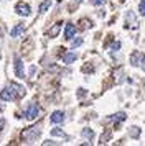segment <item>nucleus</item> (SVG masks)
I'll return each instance as SVG.
<instances>
[{
  "label": "nucleus",
  "mask_w": 145,
  "mask_h": 146,
  "mask_svg": "<svg viewBox=\"0 0 145 146\" xmlns=\"http://www.w3.org/2000/svg\"><path fill=\"white\" fill-rule=\"evenodd\" d=\"M40 131H41V125H35V126H30V128H26L21 131V139L23 141H33V139H36L40 136Z\"/></svg>",
  "instance_id": "1"
},
{
  "label": "nucleus",
  "mask_w": 145,
  "mask_h": 146,
  "mask_svg": "<svg viewBox=\"0 0 145 146\" xmlns=\"http://www.w3.org/2000/svg\"><path fill=\"white\" fill-rule=\"evenodd\" d=\"M130 64L134 67H142L145 71V54L140 53V51H135V53H132L130 56Z\"/></svg>",
  "instance_id": "2"
},
{
  "label": "nucleus",
  "mask_w": 145,
  "mask_h": 146,
  "mask_svg": "<svg viewBox=\"0 0 145 146\" xmlns=\"http://www.w3.org/2000/svg\"><path fill=\"white\" fill-rule=\"evenodd\" d=\"M40 115V107L36 104H30L26 107V110L23 112V118L25 120H35Z\"/></svg>",
  "instance_id": "3"
},
{
  "label": "nucleus",
  "mask_w": 145,
  "mask_h": 146,
  "mask_svg": "<svg viewBox=\"0 0 145 146\" xmlns=\"http://www.w3.org/2000/svg\"><path fill=\"white\" fill-rule=\"evenodd\" d=\"M13 71L18 79H25V67H23V61L20 58H15V61H13Z\"/></svg>",
  "instance_id": "4"
},
{
  "label": "nucleus",
  "mask_w": 145,
  "mask_h": 146,
  "mask_svg": "<svg viewBox=\"0 0 145 146\" xmlns=\"http://www.w3.org/2000/svg\"><path fill=\"white\" fill-rule=\"evenodd\" d=\"M15 12H17V15H20V17H28L30 12H32V8H30V5L25 3V2H18V3L15 5Z\"/></svg>",
  "instance_id": "5"
},
{
  "label": "nucleus",
  "mask_w": 145,
  "mask_h": 146,
  "mask_svg": "<svg viewBox=\"0 0 145 146\" xmlns=\"http://www.w3.org/2000/svg\"><path fill=\"white\" fill-rule=\"evenodd\" d=\"M15 99V94H13V89L12 86H8L7 89H3L2 92H0V100H3V102H10V100Z\"/></svg>",
  "instance_id": "6"
},
{
  "label": "nucleus",
  "mask_w": 145,
  "mask_h": 146,
  "mask_svg": "<svg viewBox=\"0 0 145 146\" xmlns=\"http://www.w3.org/2000/svg\"><path fill=\"white\" fill-rule=\"evenodd\" d=\"M64 112H61V110H56V112L51 113V117H50V120H51V123H54V125H59V123H63L64 121Z\"/></svg>",
  "instance_id": "7"
},
{
  "label": "nucleus",
  "mask_w": 145,
  "mask_h": 146,
  "mask_svg": "<svg viewBox=\"0 0 145 146\" xmlns=\"http://www.w3.org/2000/svg\"><path fill=\"white\" fill-rule=\"evenodd\" d=\"M74 36H76V27H74L72 23H68L64 27V40L71 41Z\"/></svg>",
  "instance_id": "8"
},
{
  "label": "nucleus",
  "mask_w": 145,
  "mask_h": 146,
  "mask_svg": "<svg viewBox=\"0 0 145 146\" xmlns=\"http://www.w3.org/2000/svg\"><path fill=\"white\" fill-rule=\"evenodd\" d=\"M125 27L127 28H137L138 27V21L137 18H135V15L132 13V12H127V15H125Z\"/></svg>",
  "instance_id": "9"
},
{
  "label": "nucleus",
  "mask_w": 145,
  "mask_h": 146,
  "mask_svg": "<svg viewBox=\"0 0 145 146\" xmlns=\"http://www.w3.org/2000/svg\"><path fill=\"white\" fill-rule=\"evenodd\" d=\"M23 31H25V25H23V23H20V25H17V27L12 28L10 36H12V38H18V36H21V35H23Z\"/></svg>",
  "instance_id": "10"
},
{
  "label": "nucleus",
  "mask_w": 145,
  "mask_h": 146,
  "mask_svg": "<svg viewBox=\"0 0 145 146\" xmlns=\"http://www.w3.org/2000/svg\"><path fill=\"white\" fill-rule=\"evenodd\" d=\"M61 27H63V25H61V21L54 23V25L48 30V36H50V38H56V36H58V33L61 31Z\"/></svg>",
  "instance_id": "11"
},
{
  "label": "nucleus",
  "mask_w": 145,
  "mask_h": 146,
  "mask_svg": "<svg viewBox=\"0 0 145 146\" xmlns=\"http://www.w3.org/2000/svg\"><path fill=\"white\" fill-rule=\"evenodd\" d=\"M10 86H12V89H13L15 97H18V99H21V97L26 94V90H25V87L23 86H17V84H10Z\"/></svg>",
  "instance_id": "12"
},
{
  "label": "nucleus",
  "mask_w": 145,
  "mask_h": 146,
  "mask_svg": "<svg viewBox=\"0 0 145 146\" xmlns=\"http://www.w3.org/2000/svg\"><path fill=\"white\" fill-rule=\"evenodd\" d=\"M76 59H78V54L76 53H64L63 54V62L64 64H72Z\"/></svg>",
  "instance_id": "13"
},
{
  "label": "nucleus",
  "mask_w": 145,
  "mask_h": 146,
  "mask_svg": "<svg viewBox=\"0 0 145 146\" xmlns=\"http://www.w3.org/2000/svg\"><path fill=\"white\" fill-rule=\"evenodd\" d=\"M125 118H127V115H125L124 112L114 113V115H112V117H109V120H111V121H114V123H120V121H124Z\"/></svg>",
  "instance_id": "14"
},
{
  "label": "nucleus",
  "mask_w": 145,
  "mask_h": 146,
  "mask_svg": "<svg viewBox=\"0 0 145 146\" xmlns=\"http://www.w3.org/2000/svg\"><path fill=\"white\" fill-rule=\"evenodd\" d=\"M81 136H83V138H86V139H92V138H94V131H92L91 128H83Z\"/></svg>",
  "instance_id": "15"
},
{
  "label": "nucleus",
  "mask_w": 145,
  "mask_h": 146,
  "mask_svg": "<svg viewBox=\"0 0 145 146\" xmlns=\"http://www.w3.org/2000/svg\"><path fill=\"white\" fill-rule=\"evenodd\" d=\"M51 135H53V136H59V138H66V133L63 131L61 128H53Z\"/></svg>",
  "instance_id": "16"
},
{
  "label": "nucleus",
  "mask_w": 145,
  "mask_h": 146,
  "mask_svg": "<svg viewBox=\"0 0 145 146\" xmlns=\"http://www.w3.org/2000/svg\"><path fill=\"white\" fill-rule=\"evenodd\" d=\"M50 7H51V0H45V2L40 5V13H45Z\"/></svg>",
  "instance_id": "17"
},
{
  "label": "nucleus",
  "mask_w": 145,
  "mask_h": 146,
  "mask_svg": "<svg viewBox=\"0 0 145 146\" xmlns=\"http://www.w3.org/2000/svg\"><path fill=\"white\" fill-rule=\"evenodd\" d=\"M129 133H130L132 138H138V136H140V128H138V126H130Z\"/></svg>",
  "instance_id": "18"
},
{
  "label": "nucleus",
  "mask_w": 145,
  "mask_h": 146,
  "mask_svg": "<svg viewBox=\"0 0 145 146\" xmlns=\"http://www.w3.org/2000/svg\"><path fill=\"white\" fill-rule=\"evenodd\" d=\"M120 46H122V44H120V41H114L109 49H111V53H114V51H119V49H120Z\"/></svg>",
  "instance_id": "19"
},
{
  "label": "nucleus",
  "mask_w": 145,
  "mask_h": 146,
  "mask_svg": "<svg viewBox=\"0 0 145 146\" xmlns=\"http://www.w3.org/2000/svg\"><path fill=\"white\" fill-rule=\"evenodd\" d=\"M138 13L142 15V17H145V0H142L138 3Z\"/></svg>",
  "instance_id": "20"
},
{
  "label": "nucleus",
  "mask_w": 145,
  "mask_h": 146,
  "mask_svg": "<svg viewBox=\"0 0 145 146\" xmlns=\"http://www.w3.org/2000/svg\"><path fill=\"white\" fill-rule=\"evenodd\" d=\"M81 44H83V38H76V40L72 38V43H71L72 48H78V46H81Z\"/></svg>",
  "instance_id": "21"
},
{
  "label": "nucleus",
  "mask_w": 145,
  "mask_h": 146,
  "mask_svg": "<svg viewBox=\"0 0 145 146\" xmlns=\"http://www.w3.org/2000/svg\"><path fill=\"white\" fill-rule=\"evenodd\" d=\"M92 5H96V7H99V5H102V3H105V0H91Z\"/></svg>",
  "instance_id": "22"
},
{
  "label": "nucleus",
  "mask_w": 145,
  "mask_h": 146,
  "mask_svg": "<svg viewBox=\"0 0 145 146\" xmlns=\"http://www.w3.org/2000/svg\"><path fill=\"white\" fill-rule=\"evenodd\" d=\"M3 126H5V120L0 118V133H2V130H3Z\"/></svg>",
  "instance_id": "23"
},
{
  "label": "nucleus",
  "mask_w": 145,
  "mask_h": 146,
  "mask_svg": "<svg viewBox=\"0 0 145 146\" xmlns=\"http://www.w3.org/2000/svg\"><path fill=\"white\" fill-rule=\"evenodd\" d=\"M43 145H56V141H50L48 139V141H43Z\"/></svg>",
  "instance_id": "24"
},
{
  "label": "nucleus",
  "mask_w": 145,
  "mask_h": 146,
  "mask_svg": "<svg viewBox=\"0 0 145 146\" xmlns=\"http://www.w3.org/2000/svg\"><path fill=\"white\" fill-rule=\"evenodd\" d=\"M74 2H76V3H79V2H83V0H74Z\"/></svg>",
  "instance_id": "25"
}]
</instances>
